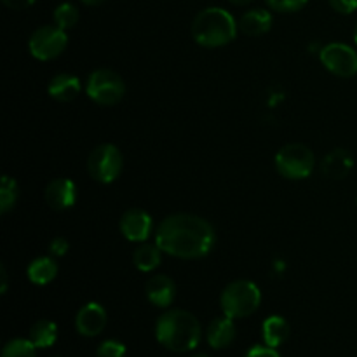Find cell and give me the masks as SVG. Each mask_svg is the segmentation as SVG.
<instances>
[{
  "mask_svg": "<svg viewBox=\"0 0 357 357\" xmlns=\"http://www.w3.org/2000/svg\"><path fill=\"white\" fill-rule=\"evenodd\" d=\"M216 232L209 222L188 213L171 215L155 230V244L169 257L195 260L211 253Z\"/></svg>",
  "mask_w": 357,
  "mask_h": 357,
  "instance_id": "obj_1",
  "label": "cell"
},
{
  "mask_svg": "<svg viewBox=\"0 0 357 357\" xmlns=\"http://www.w3.org/2000/svg\"><path fill=\"white\" fill-rule=\"evenodd\" d=\"M155 337L167 351L190 352L201 342V323L188 310L171 309L157 319Z\"/></svg>",
  "mask_w": 357,
  "mask_h": 357,
  "instance_id": "obj_2",
  "label": "cell"
},
{
  "mask_svg": "<svg viewBox=\"0 0 357 357\" xmlns=\"http://www.w3.org/2000/svg\"><path fill=\"white\" fill-rule=\"evenodd\" d=\"M232 14L222 7H208L192 21V38L202 47H222L230 44L237 35Z\"/></svg>",
  "mask_w": 357,
  "mask_h": 357,
  "instance_id": "obj_3",
  "label": "cell"
},
{
  "mask_svg": "<svg viewBox=\"0 0 357 357\" xmlns=\"http://www.w3.org/2000/svg\"><path fill=\"white\" fill-rule=\"evenodd\" d=\"M260 303V288L246 279L230 282L220 296V307H222L223 314L232 319H244V317L251 316L257 312Z\"/></svg>",
  "mask_w": 357,
  "mask_h": 357,
  "instance_id": "obj_4",
  "label": "cell"
},
{
  "mask_svg": "<svg viewBox=\"0 0 357 357\" xmlns=\"http://www.w3.org/2000/svg\"><path fill=\"white\" fill-rule=\"evenodd\" d=\"M314 167H316L314 152L302 143H289L275 153V169L286 180L309 178Z\"/></svg>",
  "mask_w": 357,
  "mask_h": 357,
  "instance_id": "obj_5",
  "label": "cell"
},
{
  "mask_svg": "<svg viewBox=\"0 0 357 357\" xmlns=\"http://www.w3.org/2000/svg\"><path fill=\"white\" fill-rule=\"evenodd\" d=\"M124 167V155L112 143L98 145L87 157V173L94 181L112 183L117 180Z\"/></svg>",
  "mask_w": 357,
  "mask_h": 357,
  "instance_id": "obj_6",
  "label": "cell"
},
{
  "mask_svg": "<svg viewBox=\"0 0 357 357\" xmlns=\"http://www.w3.org/2000/svg\"><path fill=\"white\" fill-rule=\"evenodd\" d=\"M86 93L94 103L110 107L124 98L126 84L122 77L114 70L98 68L87 79Z\"/></svg>",
  "mask_w": 357,
  "mask_h": 357,
  "instance_id": "obj_7",
  "label": "cell"
},
{
  "mask_svg": "<svg viewBox=\"0 0 357 357\" xmlns=\"http://www.w3.org/2000/svg\"><path fill=\"white\" fill-rule=\"evenodd\" d=\"M68 45V35L56 24H45L37 28L28 40L31 56L40 61H51L58 58Z\"/></svg>",
  "mask_w": 357,
  "mask_h": 357,
  "instance_id": "obj_8",
  "label": "cell"
},
{
  "mask_svg": "<svg viewBox=\"0 0 357 357\" xmlns=\"http://www.w3.org/2000/svg\"><path fill=\"white\" fill-rule=\"evenodd\" d=\"M319 59L328 72L337 77H354L357 73V52L342 42H331L319 51Z\"/></svg>",
  "mask_w": 357,
  "mask_h": 357,
  "instance_id": "obj_9",
  "label": "cell"
},
{
  "mask_svg": "<svg viewBox=\"0 0 357 357\" xmlns=\"http://www.w3.org/2000/svg\"><path fill=\"white\" fill-rule=\"evenodd\" d=\"M121 234L131 243H145L153 229V220L145 209H128L121 216Z\"/></svg>",
  "mask_w": 357,
  "mask_h": 357,
  "instance_id": "obj_10",
  "label": "cell"
},
{
  "mask_svg": "<svg viewBox=\"0 0 357 357\" xmlns=\"http://www.w3.org/2000/svg\"><path fill=\"white\" fill-rule=\"evenodd\" d=\"M107 310L96 302H91L87 305H84L82 309L77 312L75 317V328L79 331V335L87 338L98 337L101 331L107 326Z\"/></svg>",
  "mask_w": 357,
  "mask_h": 357,
  "instance_id": "obj_11",
  "label": "cell"
},
{
  "mask_svg": "<svg viewBox=\"0 0 357 357\" xmlns=\"http://www.w3.org/2000/svg\"><path fill=\"white\" fill-rule=\"evenodd\" d=\"M44 199L47 206L54 211L70 209L77 201V187L68 178H56L45 187Z\"/></svg>",
  "mask_w": 357,
  "mask_h": 357,
  "instance_id": "obj_12",
  "label": "cell"
},
{
  "mask_svg": "<svg viewBox=\"0 0 357 357\" xmlns=\"http://www.w3.org/2000/svg\"><path fill=\"white\" fill-rule=\"evenodd\" d=\"M145 295L152 305L167 309L176 298V284L173 279L164 274L152 275L145 284Z\"/></svg>",
  "mask_w": 357,
  "mask_h": 357,
  "instance_id": "obj_13",
  "label": "cell"
},
{
  "mask_svg": "<svg viewBox=\"0 0 357 357\" xmlns=\"http://www.w3.org/2000/svg\"><path fill=\"white\" fill-rule=\"evenodd\" d=\"M234 321L236 319L223 314L222 317H216L209 323L208 331H206V340H208L209 347L215 349V351H222V349L230 347L234 344L237 335Z\"/></svg>",
  "mask_w": 357,
  "mask_h": 357,
  "instance_id": "obj_14",
  "label": "cell"
},
{
  "mask_svg": "<svg viewBox=\"0 0 357 357\" xmlns=\"http://www.w3.org/2000/svg\"><path fill=\"white\" fill-rule=\"evenodd\" d=\"M80 80L79 77L70 75V73H58L51 79L47 86V93L52 100L61 101V103H68L73 101L80 94Z\"/></svg>",
  "mask_w": 357,
  "mask_h": 357,
  "instance_id": "obj_15",
  "label": "cell"
},
{
  "mask_svg": "<svg viewBox=\"0 0 357 357\" xmlns=\"http://www.w3.org/2000/svg\"><path fill=\"white\" fill-rule=\"evenodd\" d=\"M272 14L265 9H251L241 16L239 30L248 37H260L272 28Z\"/></svg>",
  "mask_w": 357,
  "mask_h": 357,
  "instance_id": "obj_16",
  "label": "cell"
},
{
  "mask_svg": "<svg viewBox=\"0 0 357 357\" xmlns=\"http://www.w3.org/2000/svg\"><path fill=\"white\" fill-rule=\"evenodd\" d=\"M352 166H354V159L351 153L344 149H335L324 157L323 173L333 180H342L351 173Z\"/></svg>",
  "mask_w": 357,
  "mask_h": 357,
  "instance_id": "obj_17",
  "label": "cell"
},
{
  "mask_svg": "<svg viewBox=\"0 0 357 357\" xmlns=\"http://www.w3.org/2000/svg\"><path fill=\"white\" fill-rule=\"evenodd\" d=\"M289 333H291L289 323L281 316L267 317L264 321V326H261V337H264L265 345L272 349L281 347L289 338Z\"/></svg>",
  "mask_w": 357,
  "mask_h": 357,
  "instance_id": "obj_18",
  "label": "cell"
},
{
  "mask_svg": "<svg viewBox=\"0 0 357 357\" xmlns=\"http://www.w3.org/2000/svg\"><path fill=\"white\" fill-rule=\"evenodd\" d=\"M26 275L33 284L45 286L52 282L58 275V264L54 257H38L28 265Z\"/></svg>",
  "mask_w": 357,
  "mask_h": 357,
  "instance_id": "obj_19",
  "label": "cell"
},
{
  "mask_svg": "<svg viewBox=\"0 0 357 357\" xmlns=\"http://www.w3.org/2000/svg\"><path fill=\"white\" fill-rule=\"evenodd\" d=\"M28 340L37 349H49L58 340V326L49 319H40L28 331Z\"/></svg>",
  "mask_w": 357,
  "mask_h": 357,
  "instance_id": "obj_20",
  "label": "cell"
},
{
  "mask_svg": "<svg viewBox=\"0 0 357 357\" xmlns=\"http://www.w3.org/2000/svg\"><path fill=\"white\" fill-rule=\"evenodd\" d=\"M162 253L164 251L157 244H139L132 253V264L138 271L152 272L160 265Z\"/></svg>",
  "mask_w": 357,
  "mask_h": 357,
  "instance_id": "obj_21",
  "label": "cell"
},
{
  "mask_svg": "<svg viewBox=\"0 0 357 357\" xmlns=\"http://www.w3.org/2000/svg\"><path fill=\"white\" fill-rule=\"evenodd\" d=\"M52 20H54L56 26H59L61 30H72L80 20V13L73 3L70 2H63L59 3L58 7L52 13Z\"/></svg>",
  "mask_w": 357,
  "mask_h": 357,
  "instance_id": "obj_22",
  "label": "cell"
},
{
  "mask_svg": "<svg viewBox=\"0 0 357 357\" xmlns=\"http://www.w3.org/2000/svg\"><path fill=\"white\" fill-rule=\"evenodd\" d=\"M17 195H20V192H17L16 180L10 176H3L2 183H0V213L2 215L14 209L17 202Z\"/></svg>",
  "mask_w": 357,
  "mask_h": 357,
  "instance_id": "obj_23",
  "label": "cell"
},
{
  "mask_svg": "<svg viewBox=\"0 0 357 357\" xmlns=\"http://www.w3.org/2000/svg\"><path fill=\"white\" fill-rule=\"evenodd\" d=\"M2 357H37V347L26 338H14L6 344Z\"/></svg>",
  "mask_w": 357,
  "mask_h": 357,
  "instance_id": "obj_24",
  "label": "cell"
},
{
  "mask_svg": "<svg viewBox=\"0 0 357 357\" xmlns=\"http://www.w3.org/2000/svg\"><path fill=\"white\" fill-rule=\"evenodd\" d=\"M126 345L119 340H105L96 351V357H124Z\"/></svg>",
  "mask_w": 357,
  "mask_h": 357,
  "instance_id": "obj_25",
  "label": "cell"
},
{
  "mask_svg": "<svg viewBox=\"0 0 357 357\" xmlns=\"http://www.w3.org/2000/svg\"><path fill=\"white\" fill-rule=\"evenodd\" d=\"M309 0H267L268 7L278 13H296L307 6Z\"/></svg>",
  "mask_w": 357,
  "mask_h": 357,
  "instance_id": "obj_26",
  "label": "cell"
},
{
  "mask_svg": "<svg viewBox=\"0 0 357 357\" xmlns=\"http://www.w3.org/2000/svg\"><path fill=\"white\" fill-rule=\"evenodd\" d=\"M68 250L70 244L65 237H56V239H52L51 244H49V255L54 258L65 257V255L68 253Z\"/></svg>",
  "mask_w": 357,
  "mask_h": 357,
  "instance_id": "obj_27",
  "label": "cell"
},
{
  "mask_svg": "<svg viewBox=\"0 0 357 357\" xmlns=\"http://www.w3.org/2000/svg\"><path fill=\"white\" fill-rule=\"evenodd\" d=\"M328 2L340 14H352L357 10V0H328Z\"/></svg>",
  "mask_w": 357,
  "mask_h": 357,
  "instance_id": "obj_28",
  "label": "cell"
},
{
  "mask_svg": "<svg viewBox=\"0 0 357 357\" xmlns=\"http://www.w3.org/2000/svg\"><path fill=\"white\" fill-rule=\"evenodd\" d=\"M244 357H281L275 349L268 347V345H255L246 352Z\"/></svg>",
  "mask_w": 357,
  "mask_h": 357,
  "instance_id": "obj_29",
  "label": "cell"
},
{
  "mask_svg": "<svg viewBox=\"0 0 357 357\" xmlns=\"http://www.w3.org/2000/svg\"><path fill=\"white\" fill-rule=\"evenodd\" d=\"M9 9L14 10H24L28 7H31L35 3V0H2Z\"/></svg>",
  "mask_w": 357,
  "mask_h": 357,
  "instance_id": "obj_30",
  "label": "cell"
},
{
  "mask_svg": "<svg viewBox=\"0 0 357 357\" xmlns=\"http://www.w3.org/2000/svg\"><path fill=\"white\" fill-rule=\"evenodd\" d=\"M0 279H2V286H0V291H2V295H3V293L7 291V288H9V286H7V281H9V279H7V271H6V267H3V265H0Z\"/></svg>",
  "mask_w": 357,
  "mask_h": 357,
  "instance_id": "obj_31",
  "label": "cell"
},
{
  "mask_svg": "<svg viewBox=\"0 0 357 357\" xmlns=\"http://www.w3.org/2000/svg\"><path fill=\"white\" fill-rule=\"evenodd\" d=\"M80 2H84L86 6H100V3H103L105 0H80Z\"/></svg>",
  "mask_w": 357,
  "mask_h": 357,
  "instance_id": "obj_32",
  "label": "cell"
},
{
  "mask_svg": "<svg viewBox=\"0 0 357 357\" xmlns=\"http://www.w3.org/2000/svg\"><path fill=\"white\" fill-rule=\"evenodd\" d=\"M230 2H232L234 6H248V3H251L253 0H230Z\"/></svg>",
  "mask_w": 357,
  "mask_h": 357,
  "instance_id": "obj_33",
  "label": "cell"
},
{
  "mask_svg": "<svg viewBox=\"0 0 357 357\" xmlns=\"http://www.w3.org/2000/svg\"><path fill=\"white\" fill-rule=\"evenodd\" d=\"M354 42L357 44V24H356V28H354Z\"/></svg>",
  "mask_w": 357,
  "mask_h": 357,
  "instance_id": "obj_34",
  "label": "cell"
},
{
  "mask_svg": "<svg viewBox=\"0 0 357 357\" xmlns=\"http://www.w3.org/2000/svg\"><path fill=\"white\" fill-rule=\"evenodd\" d=\"M192 357H209V356H206V354H197V356H192Z\"/></svg>",
  "mask_w": 357,
  "mask_h": 357,
  "instance_id": "obj_35",
  "label": "cell"
},
{
  "mask_svg": "<svg viewBox=\"0 0 357 357\" xmlns=\"http://www.w3.org/2000/svg\"><path fill=\"white\" fill-rule=\"evenodd\" d=\"M356 204H357V197H356Z\"/></svg>",
  "mask_w": 357,
  "mask_h": 357,
  "instance_id": "obj_36",
  "label": "cell"
}]
</instances>
